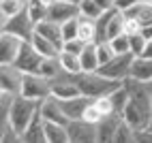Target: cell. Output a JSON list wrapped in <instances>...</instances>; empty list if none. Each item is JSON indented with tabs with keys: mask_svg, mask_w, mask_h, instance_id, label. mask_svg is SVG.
<instances>
[{
	"mask_svg": "<svg viewBox=\"0 0 152 143\" xmlns=\"http://www.w3.org/2000/svg\"><path fill=\"white\" fill-rule=\"evenodd\" d=\"M126 86H129V103L122 111V118L126 124H131L135 130L141 128H148L150 122H152V96L146 88V83H139V81L133 79H126Z\"/></svg>",
	"mask_w": 152,
	"mask_h": 143,
	"instance_id": "6da1fadb",
	"label": "cell"
},
{
	"mask_svg": "<svg viewBox=\"0 0 152 143\" xmlns=\"http://www.w3.org/2000/svg\"><path fill=\"white\" fill-rule=\"evenodd\" d=\"M75 83L79 86V90H82V94L90 96V98H99V96H107L111 94L114 90H118L120 86L124 83V81H116V79H109L105 77L103 73H79L73 77Z\"/></svg>",
	"mask_w": 152,
	"mask_h": 143,
	"instance_id": "7a4b0ae2",
	"label": "cell"
},
{
	"mask_svg": "<svg viewBox=\"0 0 152 143\" xmlns=\"http://www.w3.org/2000/svg\"><path fill=\"white\" fill-rule=\"evenodd\" d=\"M39 107H41V103H39V100H32V98L22 96V94L15 96L13 105H11V111H9V120H7V122L19 132V137H22V132L28 128V124L32 122V118L39 113ZM0 126H2V124H0Z\"/></svg>",
	"mask_w": 152,
	"mask_h": 143,
	"instance_id": "3957f363",
	"label": "cell"
},
{
	"mask_svg": "<svg viewBox=\"0 0 152 143\" xmlns=\"http://www.w3.org/2000/svg\"><path fill=\"white\" fill-rule=\"evenodd\" d=\"M0 28L2 32H11V34H17L22 36L24 41H30L34 34V24L30 19L28 11L24 9L22 13H17L13 17H7V15H0Z\"/></svg>",
	"mask_w": 152,
	"mask_h": 143,
	"instance_id": "277c9868",
	"label": "cell"
},
{
	"mask_svg": "<svg viewBox=\"0 0 152 143\" xmlns=\"http://www.w3.org/2000/svg\"><path fill=\"white\" fill-rule=\"evenodd\" d=\"M19 94L41 103L47 96H52V81L45 79L41 73H28V75H24V83H22Z\"/></svg>",
	"mask_w": 152,
	"mask_h": 143,
	"instance_id": "5b68a950",
	"label": "cell"
},
{
	"mask_svg": "<svg viewBox=\"0 0 152 143\" xmlns=\"http://www.w3.org/2000/svg\"><path fill=\"white\" fill-rule=\"evenodd\" d=\"M66 130H69V141L71 143H99L96 124H90L84 118L69 120Z\"/></svg>",
	"mask_w": 152,
	"mask_h": 143,
	"instance_id": "8992f818",
	"label": "cell"
},
{
	"mask_svg": "<svg viewBox=\"0 0 152 143\" xmlns=\"http://www.w3.org/2000/svg\"><path fill=\"white\" fill-rule=\"evenodd\" d=\"M133 54H118L111 62H107L105 66L99 68V73H103L109 79H116V81H126L131 75V66H133Z\"/></svg>",
	"mask_w": 152,
	"mask_h": 143,
	"instance_id": "52a82bcc",
	"label": "cell"
},
{
	"mask_svg": "<svg viewBox=\"0 0 152 143\" xmlns=\"http://www.w3.org/2000/svg\"><path fill=\"white\" fill-rule=\"evenodd\" d=\"M43 64V56L34 49V45L30 43V41H26V43L22 45V52H19L17 60H15V66L22 70V73H39V68H41Z\"/></svg>",
	"mask_w": 152,
	"mask_h": 143,
	"instance_id": "ba28073f",
	"label": "cell"
},
{
	"mask_svg": "<svg viewBox=\"0 0 152 143\" xmlns=\"http://www.w3.org/2000/svg\"><path fill=\"white\" fill-rule=\"evenodd\" d=\"M24 43L26 41L17 34H11V32L0 34V64H15Z\"/></svg>",
	"mask_w": 152,
	"mask_h": 143,
	"instance_id": "9c48e42d",
	"label": "cell"
},
{
	"mask_svg": "<svg viewBox=\"0 0 152 143\" xmlns=\"http://www.w3.org/2000/svg\"><path fill=\"white\" fill-rule=\"evenodd\" d=\"M24 75L15 64H2L0 66V90L11 92V94H19L24 83Z\"/></svg>",
	"mask_w": 152,
	"mask_h": 143,
	"instance_id": "30bf717a",
	"label": "cell"
},
{
	"mask_svg": "<svg viewBox=\"0 0 152 143\" xmlns=\"http://www.w3.org/2000/svg\"><path fill=\"white\" fill-rule=\"evenodd\" d=\"M82 90L75 83V79L71 75H60L56 79H52V96H56L58 100H66V98H73V96H79Z\"/></svg>",
	"mask_w": 152,
	"mask_h": 143,
	"instance_id": "8fae6325",
	"label": "cell"
},
{
	"mask_svg": "<svg viewBox=\"0 0 152 143\" xmlns=\"http://www.w3.org/2000/svg\"><path fill=\"white\" fill-rule=\"evenodd\" d=\"M79 15V2H66V0H56L54 4H49L47 19L58 24H64L69 19H73Z\"/></svg>",
	"mask_w": 152,
	"mask_h": 143,
	"instance_id": "7c38bea8",
	"label": "cell"
},
{
	"mask_svg": "<svg viewBox=\"0 0 152 143\" xmlns=\"http://www.w3.org/2000/svg\"><path fill=\"white\" fill-rule=\"evenodd\" d=\"M41 115L45 122H56V124H69V118L62 109V103L56 98V96H47L45 100H41Z\"/></svg>",
	"mask_w": 152,
	"mask_h": 143,
	"instance_id": "4fadbf2b",
	"label": "cell"
},
{
	"mask_svg": "<svg viewBox=\"0 0 152 143\" xmlns=\"http://www.w3.org/2000/svg\"><path fill=\"white\" fill-rule=\"evenodd\" d=\"M124 118L120 113H109L96 124V132H99V143H114L116 137V130L120 126V122Z\"/></svg>",
	"mask_w": 152,
	"mask_h": 143,
	"instance_id": "5bb4252c",
	"label": "cell"
},
{
	"mask_svg": "<svg viewBox=\"0 0 152 143\" xmlns=\"http://www.w3.org/2000/svg\"><path fill=\"white\" fill-rule=\"evenodd\" d=\"M129 79L139 81V83H150V81H152V58H148V56H135Z\"/></svg>",
	"mask_w": 152,
	"mask_h": 143,
	"instance_id": "9a60e30c",
	"label": "cell"
},
{
	"mask_svg": "<svg viewBox=\"0 0 152 143\" xmlns=\"http://www.w3.org/2000/svg\"><path fill=\"white\" fill-rule=\"evenodd\" d=\"M60 103H62V109H64L69 120H79V118H84L88 105L92 103V98L86 96V94H79V96H73V98L60 100Z\"/></svg>",
	"mask_w": 152,
	"mask_h": 143,
	"instance_id": "2e32d148",
	"label": "cell"
},
{
	"mask_svg": "<svg viewBox=\"0 0 152 143\" xmlns=\"http://www.w3.org/2000/svg\"><path fill=\"white\" fill-rule=\"evenodd\" d=\"M22 143H47L45 141V120L41 115V111L32 118L28 128L22 132Z\"/></svg>",
	"mask_w": 152,
	"mask_h": 143,
	"instance_id": "e0dca14e",
	"label": "cell"
},
{
	"mask_svg": "<svg viewBox=\"0 0 152 143\" xmlns=\"http://www.w3.org/2000/svg\"><path fill=\"white\" fill-rule=\"evenodd\" d=\"M34 30H37L39 34H43L45 38H49L52 43H56L60 49H62V43H64V36H62V24L52 22V19H45V22L37 24Z\"/></svg>",
	"mask_w": 152,
	"mask_h": 143,
	"instance_id": "ac0fdd59",
	"label": "cell"
},
{
	"mask_svg": "<svg viewBox=\"0 0 152 143\" xmlns=\"http://www.w3.org/2000/svg\"><path fill=\"white\" fill-rule=\"evenodd\" d=\"M79 60H82V70L84 73H96L101 68L99 54H96V43H88L84 47V52L79 54Z\"/></svg>",
	"mask_w": 152,
	"mask_h": 143,
	"instance_id": "d6986e66",
	"label": "cell"
},
{
	"mask_svg": "<svg viewBox=\"0 0 152 143\" xmlns=\"http://www.w3.org/2000/svg\"><path fill=\"white\" fill-rule=\"evenodd\" d=\"M45 141L47 143H71L66 124H56V122H45Z\"/></svg>",
	"mask_w": 152,
	"mask_h": 143,
	"instance_id": "ffe728a7",
	"label": "cell"
},
{
	"mask_svg": "<svg viewBox=\"0 0 152 143\" xmlns=\"http://www.w3.org/2000/svg\"><path fill=\"white\" fill-rule=\"evenodd\" d=\"M30 43L34 45V49H37V52L41 54L43 58H49V56H58V54H60V47H58L56 43H52L49 38H45L43 34H39L37 30H34L32 38H30Z\"/></svg>",
	"mask_w": 152,
	"mask_h": 143,
	"instance_id": "44dd1931",
	"label": "cell"
},
{
	"mask_svg": "<svg viewBox=\"0 0 152 143\" xmlns=\"http://www.w3.org/2000/svg\"><path fill=\"white\" fill-rule=\"evenodd\" d=\"M58 58H60V64H62V70H64L66 75L75 77V75L82 73V60H79V56L69 54V52H64V49H60Z\"/></svg>",
	"mask_w": 152,
	"mask_h": 143,
	"instance_id": "7402d4cb",
	"label": "cell"
},
{
	"mask_svg": "<svg viewBox=\"0 0 152 143\" xmlns=\"http://www.w3.org/2000/svg\"><path fill=\"white\" fill-rule=\"evenodd\" d=\"M39 73H41L45 79H56L60 75H64V70H62V64H60V58L58 56H49V58H43V64L41 68H39Z\"/></svg>",
	"mask_w": 152,
	"mask_h": 143,
	"instance_id": "603a6c76",
	"label": "cell"
},
{
	"mask_svg": "<svg viewBox=\"0 0 152 143\" xmlns=\"http://www.w3.org/2000/svg\"><path fill=\"white\" fill-rule=\"evenodd\" d=\"M118 34H124V13L120 9H114L107 22V41H111Z\"/></svg>",
	"mask_w": 152,
	"mask_h": 143,
	"instance_id": "cb8c5ba5",
	"label": "cell"
},
{
	"mask_svg": "<svg viewBox=\"0 0 152 143\" xmlns=\"http://www.w3.org/2000/svg\"><path fill=\"white\" fill-rule=\"evenodd\" d=\"M79 38L84 43H96V19H88L79 15Z\"/></svg>",
	"mask_w": 152,
	"mask_h": 143,
	"instance_id": "d4e9b609",
	"label": "cell"
},
{
	"mask_svg": "<svg viewBox=\"0 0 152 143\" xmlns=\"http://www.w3.org/2000/svg\"><path fill=\"white\" fill-rule=\"evenodd\" d=\"M26 11L30 15V19H32V24H41L47 19V13H49V7L43 4L41 0H28V4H26Z\"/></svg>",
	"mask_w": 152,
	"mask_h": 143,
	"instance_id": "484cf974",
	"label": "cell"
},
{
	"mask_svg": "<svg viewBox=\"0 0 152 143\" xmlns=\"http://www.w3.org/2000/svg\"><path fill=\"white\" fill-rule=\"evenodd\" d=\"M129 96H131V92H129V86H126V81L122 86H120L118 90H114L109 94V98H111V105H114V111L116 113H120L122 115V111H124V107H126V103H129Z\"/></svg>",
	"mask_w": 152,
	"mask_h": 143,
	"instance_id": "4316f807",
	"label": "cell"
},
{
	"mask_svg": "<svg viewBox=\"0 0 152 143\" xmlns=\"http://www.w3.org/2000/svg\"><path fill=\"white\" fill-rule=\"evenodd\" d=\"M28 4V0H0V15L13 17L17 13H22Z\"/></svg>",
	"mask_w": 152,
	"mask_h": 143,
	"instance_id": "83f0119b",
	"label": "cell"
},
{
	"mask_svg": "<svg viewBox=\"0 0 152 143\" xmlns=\"http://www.w3.org/2000/svg\"><path fill=\"white\" fill-rule=\"evenodd\" d=\"M79 15L88 17V19H99L103 15V9H101L94 0H79Z\"/></svg>",
	"mask_w": 152,
	"mask_h": 143,
	"instance_id": "f1b7e54d",
	"label": "cell"
},
{
	"mask_svg": "<svg viewBox=\"0 0 152 143\" xmlns=\"http://www.w3.org/2000/svg\"><path fill=\"white\" fill-rule=\"evenodd\" d=\"M96 54H99V62H101V66H105L107 62H111L118 54L114 52V47H111V43L109 41H99L96 43Z\"/></svg>",
	"mask_w": 152,
	"mask_h": 143,
	"instance_id": "f546056e",
	"label": "cell"
},
{
	"mask_svg": "<svg viewBox=\"0 0 152 143\" xmlns=\"http://www.w3.org/2000/svg\"><path fill=\"white\" fill-rule=\"evenodd\" d=\"M129 38H131V54L141 56L144 49H146V45H148V36L144 32H137V34H129Z\"/></svg>",
	"mask_w": 152,
	"mask_h": 143,
	"instance_id": "4dcf8cb0",
	"label": "cell"
},
{
	"mask_svg": "<svg viewBox=\"0 0 152 143\" xmlns=\"http://www.w3.org/2000/svg\"><path fill=\"white\" fill-rule=\"evenodd\" d=\"M111 47H114V52L116 54H131V38L129 34H118L109 41Z\"/></svg>",
	"mask_w": 152,
	"mask_h": 143,
	"instance_id": "1f68e13d",
	"label": "cell"
},
{
	"mask_svg": "<svg viewBox=\"0 0 152 143\" xmlns=\"http://www.w3.org/2000/svg\"><path fill=\"white\" fill-rule=\"evenodd\" d=\"M77 34H79V15L62 24V36H64V41H71V38H75Z\"/></svg>",
	"mask_w": 152,
	"mask_h": 143,
	"instance_id": "d6a6232c",
	"label": "cell"
},
{
	"mask_svg": "<svg viewBox=\"0 0 152 143\" xmlns=\"http://www.w3.org/2000/svg\"><path fill=\"white\" fill-rule=\"evenodd\" d=\"M88 43H84L79 36H75V38H71V41H64L62 43V49L64 52H69V54H75V56H79L84 52V47H86Z\"/></svg>",
	"mask_w": 152,
	"mask_h": 143,
	"instance_id": "836d02e7",
	"label": "cell"
},
{
	"mask_svg": "<svg viewBox=\"0 0 152 143\" xmlns=\"http://www.w3.org/2000/svg\"><path fill=\"white\" fill-rule=\"evenodd\" d=\"M105 115H103V111H101L96 105H94V100L88 105V109H86V113H84V120L86 122H90V124H99L101 120H103Z\"/></svg>",
	"mask_w": 152,
	"mask_h": 143,
	"instance_id": "e575fe53",
	"label": "cell"
},
{
	"mask_svg": "<svg viewBox=\"0 0 152 143\" xmlns=\"http://www.w3.org/2000/svg\"><path fill=\"white\" fill-rule=\"evenodd\" d=\"M139 2H144V0H116V9H120L122 13H126L133 7H137Z\"/></svg>",
	"mask_w": 152,
	"mask_h": 143,
	"instance_id": "d590c367",
	"label": "cell"
},
{
	"mask_svg": "<svg viewBox=\"0 0 152 143\" xmlns=\"http://www.w3.org/2000/svg\"><path fill=\"white\" fill-rule=\"evenodd\" d=\"M94 2L103 9V11H109V9H114L116 7V0H94Z\"/></svg>",
	"mask_w": 152,
	"mask_h": 143,
	"instance_id": "8d00e7d4",
	"label": "cell"
},
{
	"mask_svg": "<svg viewBox=\"0 0 152 143\" xmlns=\"http://www.w3.org/2000/svg\"><path fill=\"white\" fill-rule=\"evenodd\" d=\"M141 56H148V58H152V36L148 38V45H146V49H144V54Z\"/></svg>",
	"mask_w": 152,
	"mask_h": 143,
	"instance_id": "74e56055",
	"label": "cell"
},
{
	"mask_svg": "<svg viewBox=\"0 0 152 143\" xmlns=\"http://www.w3.org/2000/svg\"><path fill=\"white\" fill-rule=\"evenodd\" d=\"M41 2H43V4H47V7H49V4H54V2H56V0H41Z\"/></svg>",
	"mask_w": 152,
	"mask_h": 143,
	"instance_id": "f35d334b",
	"label": "cell"
},
{
	"mask_svg": "<svg viewBox=\"0 0 152 143\" xmlns=\"http://www.w3.org/2000/svg\"><path fill=\"white\" fill-rule=\"evenodd\" d=\"M146 88H148V92H150V96H152V81H150V83H146Z\"/></svg>",
	"mask_w": 152,
	"mask_h": 143,
	"instance_id": "ab89813d",
	"label": "cell"
},
{
	"mask_svg": "<svg viewBox=\"0 0 152 143\" xmlns=\"http://www.w3.org/2000/svg\"><path fill=\"white\" fill-rule=\"evenodd\" d=\"M66 2H79V0H66Z\"/></svg>",
	"mask_w": 152,
	"mask_h": 143,
	"instance_id": "60d3db41",
	"label": "cell"
},
{
	"mask_svg": "<svg viewBox=\"0 0 152 143\" xmlns=\"http://www.w3.org/2000/svg\"><path fill=\"white\" fill-rule=\"evenodd\" d=\"M148 128H150V130H152V122H150V126H148Z\"/></svg>",
	"mask_w": 152,
	"mask_h": 143,
	"instance_id": "b9f144b4",
	"label": "cell"
}]
</instances>
